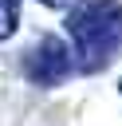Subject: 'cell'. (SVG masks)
<instances>
[{"instance_id": "cell-1", "label": "cell", "mask_w": 122, "mask_h": 126, "mask_svg": "<svg viewBox=\"0 0 122 126\" xmlns=\"http://www.w3.org/2000/svg\"><path fill=\"white\" fill-rule=\"evenodd\" d=\"M67 35L75 43L83 71H102L122 51V4L118 0H83L67 12Z\"/></svg>"}, {"instance_id": "cell-2", "label": "cell", "mask_w": 122, "mask_h": 126, "mask_svg": "<svg viewBox=\"0 0 122 126\" xmlns=\"http://www.w3.org/2000/svg\"><path fill=\"white\" fill-rule=\"evenodd\" d=\"M24 75L35 87H59L71 75V51L59 35H43L28 55H24Z\"/></svg>"}, {"instance_id": "cell-3", "label": "cell", "mask_w": 122, "mask_h": 126, "mask_svg": "<svg viewBox=\"0 0 122 126\" xmlns=\"http://www.w3.org/2000/svg\"><path fill=\"white\" fill-rule=\"evenodd\" d=\"M20 28V0H0V39Z\"/></svg>"}, {"instance_id": "cell-4", "label": "cell", "mask_w": 122, "mask_h": 126, "mask_svg": "<svg viewBox=\"0 0 122 126\" xmlns=\"http://www.w3.org/2000/svg\"><path fill=\"white\" fill-rule=\"evenodd\" d=\"M39 4H43V8H71L75 0H39Z\"/></svg>"}, {"instance_id": "cell-5", "label": "cell", "mask_w": 122, "mask_h": 126, "mask_svg": "<svg viewBox=\"0 0 122 126\" xmlns=\"http://www.w3.org/2000/svg\"><path fill=\"white\" fill-rule=\"evenodd\" d=\"M118 91H122V83H118Z\"/></svg>"}]
</instances>
